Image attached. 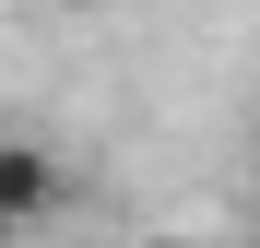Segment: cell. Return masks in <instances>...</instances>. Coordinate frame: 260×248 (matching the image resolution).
Returning a JSON list of instances; mask_svg holds the SVG:
<instances>
[{"label":"cell","instance_id":"3","mask_svg":"<svg viewBox=\"0 0 260 248\" xmlns=\"http://www.w3.org/2000/svg\"><path fill=\"white\" fill-rule=\"evenodd\" d=\"M248 165H260V118H248Z\"/></svg>","mask_w":260,"mask_h":248},{"label":"cell","instance_id":"2","mask_svg":"<svg viewBox=\"0 0 260 248\" xmlns=\"http://www.w3.org/2000/svg\"><path fill=\"white\" fill-rule=\"evenodd\" d=\"M0 12H83V0H0Z\"/></svg>","mask_w":260,"mask_h":248},{"label":"cell","instance_id":"1","mask_svg":"<svg viewBox=\"0 0 260 248\" xmlns=\"http://www.w3.org/2000/svg\"><path fill=\"white\" fill-rule=\"evenodd\" d=\"M59 201H71V178H59V154L48 142H24V130H0V225H48L59 213Z\"/></svg>","mask_w":260,"mask_h":248},{"label":"cell","instance_id":"4","mask_svg":"<svg viewBox=\"0 0 260 248\" xmlns=\"http://www.w3.org/2000/svg\"><path fill=\"white\" fill-rule=\"evenodd\" d=\"M0 236H12V225H0Z\"/></svg>","mask_w":260,"mask_h":248}]
</instances>
